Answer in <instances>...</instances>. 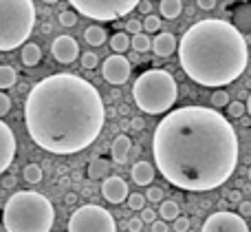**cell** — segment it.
I'll return each instance as SVG.
<instances>
[{"label": "cell", "mask_w": 251, "mask_h": 232, "mask_svg": "<svg viewBox=\"0 0 251 232\" xmlns=\"http://www.w3.org/2000/svg\"><path fill=\"white\" fill-rule=\"evenodd\" d=\"M152 7H154V4H152L150 0H139V4H137V9L141 13H146V16H150L152 13Z\"/></svg>", "instance_id": "obj_38"}, {"label": "cell", "mask_w": 251, "mask_h": 232, "mask_svg": "<svg viewBox=\"0 0 251 232\" xmlns=\"http://www.w3.org/2000/svg\"><path fill=\"white\" fill-rule=\"evenodd\" d=\"M0 232H7V230H4V226H2V224H0Z\"/></svg>", "instance_id": "obj_46"}, {"label": "cell", "mask_w": 251, "mask_h": 232, "mask_svg": "<svg viewBox=\"0 0 251 232\" xmlns=\"http://www.w3.org/2000/svg\"><path fill=\"white\" fill-rule=\"evenodd\" d=\"M9 111H11V97L4 91H0V117H4Z\"/></svg>", "instance_id": "obj_34"}, {"label": "cell", "mask_w": 251, "mask_h": 232, "mask_svg": "<svg viewBox=\"0 0 251 232\" xmlns=\"http://www.w3.org/2000/svg\"><path fill=\"white\" fill-rule=\"evenodd\" d=\"M13 155H16V137L11 128L0 119V175L11 166Z\"/></svg>", "instance_id": "obj_13"}, {"label": "cell", "mask_w": 251, "mask_h": 232, "mask_svg": "<svg viewBox=\"0 0 251 232\" xmlns=\"http://www.w3.org/2000/svg\"><path fill=\"white\" fill-rule=\"evenodd\" d=\"M128 153H130V137L128 135H117L110 146V155L117 164H126L128 162Z\"/></svg>", "instance_id": "obj_16"}, {"label": "cell", "mask_w": 251, "mask_h": 232, "mask_svg": "<svg viewBox=\"0 0 251 232\" xmlns=\"http://www.w3.org/2000/svg\"><path fill=\"white\" fill-rule=\"evenodd\" d=\"M66 230L69 232H117V224H115V217L106 208L88 203V206H79L71 215Z\"/></svg>", "instance_id": "obj_8"}, {"label": "cell", "mask_w": 251, "mask_h": 232, "mask_svg": "<svg viewBox=\"0 0 251 232\" xmlns=\"http://www.w3.org/2000/svg\"><path fill=\"white\" fill-rule=\"evenodd\" d=\"M130 47H132L137 53H146V51H150L152 49V40L148 38V35H143V33L132 35V38H130Z\"/></svg>", "instance_id": "obj_25"}, {"label": "cell", "mask_w": 251, "mask_h": 232, "mask_svg": "<svg viewBox=\"0 0 251 232\" xmlns=\"http://www.w3.org/2000/svg\"><path fill=\"white\" fill-rule=\"evenodd\" d=\"M128 195H130L128 184H126L122 177L110 175V177H106V179L101 181V197H104L108 203L119 206V203H124L126 199H128Z\"/></svg>", "instance_id": "obj_12"}, {"label": "cell", "mask_w": 251, "mask_h": 232, "mask_svg": "<svg viewBox=\"0 0 251 232\" xmlns=\"http://www.w3.org/2000/svg\"><path fill=\"white\" fill-rule=\"evenodd\" d=\"M51 53L60 64H71V62L77 60V56L82 51H79V44L75 38H71V35H57L51 44Z\"/></svg>", "instance_id": "obj_11"}, {"label": "cell", "mask_w": 251, "mask_h": 232, "mask_svg": "<svg viewBox=\"0 0 251 232\" xmlns=\"http://www.w3.org/2000/svg\"><path fill=\"white\" fill-rule=\"evenodd\" d=\"M159 29H161V18L159 16L150 13V16L143 18V31H146V33H156Z\"/></svg>", "instance_id": "obj_28"}, {"label": "cell", "mask_w": 251, "mask_h": 232, "mask_svg": "<svg viewBox=\"0 0 251 232\" xmlns=\"http://www.w3.org/2000/svg\"><path fill=\"white\" fill-rule=\"evenodd\" d=\"M97 64H100V60H97V53H91V51L82 53V66H84V69H91L93 71Z\"/></svg>", "instance_id": "obj_33"}, {"label": "cell", "mask_w": 251, "mask_h": 232, "mask_svg": "<svg viewBox=\"0 0 251 232\" xmlns=\"http://www.w3.org/2000/svg\"><path fill=\"white\" fill-rule=\"evenodd\" d=\"M35 27L33 0H0V51H13Z\"/></svg>", "instance_id": "obj_6"}, {"label": "cell", "mask_w": 251, "mask_h": 232, "mask_svg": "<svg viewBox=\"0 0 251 232\" xmlns=\"http://www.w3.org/2000/svg\"><path fill=\"white\" fill-rule=\"evenodd\" d=\"M60 25L62 27H75L77 25V13H75L73 9H64V11L60 13Z\"/></svg>", "instance_id": "obj_30"}, {"label": "cell", "mask_w": 251, "mask_h": 232, "mask_svg": "<svg viewBox=\"0 0 251 232\" xmlns=\"http://www.w3.org/2000/svg\"><path fill=\"white\" fill-rule=\"evenodd\" d=\"M170 228H168V224H165V221H159L156 219L154 224H152V232H168Z\"/></svg>", "instance_id": "obj_42"}, {"label": "cell", "mask_w": 251, "mask_h": 232, "mask_svg": "<svg viewBox=\"0 0 251 232\" xmlns=\"http://www.w3.org/2000/svg\"><path fill=\"white\" fill-rule=\"evenodd\" d=\"M212 109L214 111H218V109H227L229 106V93L227 91H223V88H218V91H214L212 93Z\"/></svg>", "instance_id": "obj_26"}, {"label": "cell", "mask_w": 251, "mask_h": 232, "mask_svg": "<svg viewBox=\"0 0 251 232\" xmlns=\"http://www.w3.org/2000/svg\"><path fill=\"white\" fill-rule=\"evenodd\" d=\"M227 199H229L231 203H240V202H243V197H240V190H231V193L227 195Z\"/></svg>", "instance_id": "obj_43"}, {"label": "cell", "mask_w": 251, "mask_h": 232, "mask_svg": "<svg viewBox=\"0 0 251 232\" xmlns=\"http://www.w3.org/2000/svg\"><path fill=\"white\" fill-rule=\"evenodd\" d=\"M16 184H18V179L13 175H4L2 177V188H13Z\"/></svg>", "instance_id": "obj_41"}, {"label": "cell", "mask_w": 251, "mask_h": 232, "mask_svg": "<svg viewBox=\"0 0 251 232\" xmlns=\"http://www.w3.org/2000/svg\"><path fill=\"white\" fill-rule=\"evenodd\" d=\"M106 29L104 27H100V25H91V27H86L84 29V40H86L91 47H101V44L106 42Z\"/></svg>", "instance_id": "obj_18"}, {"label": "cell", "mask_w": 251, "mask_h": 232, "mask_svg": "<svg viewBox=\"0 0 251 232\" xmlns=\"http://www.w3.org/2000/svg\"><path fill=\"white\" fill-rule=\"evenodd\" d=\"M176 47H178L176 38H174L172 33H168V31H161V35H156V38L152 40V51L159 58H170L176 51Z\"/></svg>", "instance_id": "obj_14"}, {"label": "cell", "mask_w": 251, "mask_h": 232, "mask_svg": "<svg viewBox=\"0 0 251 232\" xmlns=\"http://www.w3.org/2000/svg\"><path fill=\"white\" fill-rule=\"evenodd\" d=\"M22 177H25V181H29V184H40V181H42V168H40L38 164H26L25 171H22Z\"/></svg>", "instance_id": "obj_24"}, {"label": "cell", "mask_w": 251, "mask_h": 232, "mask_svg": "<svg viewBox=\"0 0 251 232\" xmlns=\"http://www.w3.org/2000/svg\"><path fill=\"white\" fill-rule=\"evenodd\" d=\"M20 58H22V64L25 66H38L40 60H42V49L35 42H26L20 51Z\"/></svg>", "instance_id": "obj_17"}, {"label": "cell", "mask_w": 251, "mask_h": 232, "mask_svg": "<svg viewBox=\"0 0 251 232\" xmlns=\"http://www.w3.org/2000/svg\"><path fill=\"white\" fill-rule=\"evenodd\" d=\"M159 11H161V16H163V18H168V20H174V18L181 16L183 2H181V0H161Z\"/></svg>", "instance_id": "obj_20"}, {"label": "cell", "mask_w": 251, "mask_h": 232, "mask_svg": "<svg viewBox=\"0 0 251 232\" xmlns=\"http://www.w3.org/2000/svg\"><path fill=\"white\" fill-rule=\"evenodd\" d=\"M141 228H143V221L141 219H130L128 221V230L130 232H141Z\"/></svg>", "instance_id": "obj_40"}, {"label": "cell", "mask_w": 251, "mask_h": 232, "mask_svg": "<svg viewBox=\"0 0 251 232\" xmlns=\"http://www.w3.org/2000/svg\"><path fill=\"white\" fill-rule=\"evenodd\" d=\"M130 62L126 60V56H117V53H113V56H108L104 62H101V78L106 80L108 84H126L130 78Z\"/></svg>", "instance_id": "obj_10"}, {"label": "cell", "mask_w": 251, "mask_h": 232, "mask_svg": "<svg viewBox=\"0 0 251 232\" xmlns=\"http://www.w3.org/2000/svg\"><path fill=\"white\" fill-rule=\"evenodd\" d=\"M196 7L203 9V11H209V9L216 7V0H196Z\"/></svg>", "instance_id": "obj_39"}, {"label": "cell", "mask_w": 251, "mask_h": 232, "mask_svg": "<svg viewBox=\"0 0 251 232\" xmlns=\"http://www.w3.org/2000/svg\"><path fill=\"white\" fill-rule=\"evenodd\" d=\"M152 155L161 177L181 190L223 186L238 166V135L212 106H181L154 128Z\"/></svg>", "instance_id": "obj_1"}, {"label": "cell", "mask_w": 251, "mask_h": 232, "mask_svg": "<svg viewBox=\"0 0 251 232\" xmlns=\"http://www.w3.org/2000/svg\"><path fill=\"white\" fill-rule=\"evenodd\" d=\"M238 215L243 217V219H247V217H251V202H240L238 203Z\"/></svg>", "instance_id": "obj_37"}, {"label": "cell", "mask_w": 251, "mask_h": 232, "mask_svg": "<svg viewBox=\"0 0 251 232\" xmlns=\"http://www.w3.org/2000/svg\"><path fill=\"white\" fill-rule=\"evenodd\" d=\"M245 106H247V113H249V117H251V95H249V100H247V104H245Z\"/></svg>", "instance_id": "obj_45"}, {"label": "cell", "mask_w": 251, "mask_h": 232, "mask_svg": "<svg viewBox=\"0 0 251 232\" xmlns=\"http://www.w3.org/2000/svg\"><path fill=\"white\" fill-rule=\"evenodd\" d=\"M108 173H110V166L106 159L101 157L91 159V164H88V177L91 179H106V177H110Z\"/></svg>", "instance_id": "obj_19"}, {"label": "cell", "mask_w": 251, "mask_h": 232, "mask_svg": "<svg viewBox=\"0 0 251 232\" xmlns=\"http://www.w3.org/2000/svg\"><path fill=\"white\" fill-rule=\"evenodd\" d=\"M143 203H146V195H141V193H130L128 195V208L130 210H143Z\"/></svg>", "instance_id": "obj_29"}, {"label": "cell", "mask_w": 251, "mask_h": 232, "mask_svg": "<svg viewBox=\"0 0 251 232\" xmlns=\"http://www.w3.org/2000/svg\"><path fill=\"white\" fill-rule=\"evenodd\" d=\"M134 104L148 115L168 113L178 97L176 80L165 69H148L134 80Z\"/></svg>", "instance_id": "obj_5"}, {"label": "cell", "mask_w": 251, "mask_h": 232, "mask_svg": "<svg viewBox=\"0 0 251 232\" xmlns=\"http://www.w3.org/2000/svg\"><path fill=\"white\" fill-rule=\"evenodd\" d=\"M161 221H176L178 219V203L172 202V199H165V202H161Z\"/></svg>", "instance_id": "obj_22"}, {"label": "cell", "mask_w": 251, "mask_h": 232, "mask_svg": "<svg viewBox=\"0 0 251 232\" xmlns=\"http://www.w3.org/2000/svg\"><path fill=\"white\" fill-rule=\"evenodd\" d=\"M132 179L137 186H150L152 179H154V166L150 162H137L132 166Z\"/></svg>", "instance_id": "obj_15"}, {"label": "cell", "mask_w": 251, "mask_h": 232, "mask_svg": "<svg viewBox=\"0 0 251 232\" xmlns=\"http://www.w3.org/2000/svg\"><path fill=\"white\" fill-rule=\"evenodd\" d=\"M174 230L176 232H187L190 230V219H187V217H178V219L174 221Z\"/></svg>", "instance_id": "obj_36"}, {"label": "cell", "mask_w": 251, "mask_h": 232, "mask_svg": "<svg viewBox=\"0 0 251 232\" xmlns=\"http://www.w3.org/2000/svg\"><path fill=\"white\" fill-rule=\"evenodd\" d=\"M139 219H141L143 221V224H154V221H156V212L154 210H152V208H143V210H141V217H139Z\"/></svg>", "instance_id": "obj_35"}, {"label": "cell", "mask_w": 251, "mask_h": 232, "mask_svg": "<svg viewBox=\"0 0 251 232\" xmlns=\"http://www.w3.org/2000/svg\"><path fill=\"white\" fill-rule=\"evenodd\" d=\"M18 82V73L13 66L0 64V88H11Z\"/></svg>", "instance_id": "obj_23"}, {"label": "cell", "mask_w": 251, "mask_h": 232, "mask_svg": "<svg viewBox=\"0 0 251 232\" xmlns=\"http://www.w3.org/2000/svg\"><path fill=\"white\" fill-rule=\"evenodd\" d=\"M227 113H229V117L234 119H243L245 113H247V106H245V102H229V106H227Z\"/></svg>", "instance_id": "obj_27"}, {"label": "cell", "mask_w": 251, "mask_h": 232, "mask_svg": "<svg viewBox=\"0 0 251 232\" xmlns=\"http://www.w3.org/2000/svg\"><path fill=\"white\" fill-rule=\"evenodd\" d=\"M110 49H113L117 56H124L130 49V38L126 35V31H117V33L110 38Z\"/></svg>", "instance_id": "obj_21"}, {"label": "cell", "mask_w": 251, "mask_h": 232, "mask_svg": "<svg viewBox=\"0 0 251 232\" xmlns=\"http://www.w3.org/2000/svg\"><path fill=\"white\" fill-rule=\"evenodd\" d=\"M139 0H71V7L77 16L93 18L100 22L126 18L130 11H134Z\"/></svg>", "instance_id": "obj_7"}, {"label": "cell", "mask_w": 251, "mask_h": 232, "mask_svg": "<svg viewBox=\"0 0 251 232\" xmlns=\"http://www.w3.org/2000/svg\"><path fill=\"white\" fill-rule=\"evenodd\" d=\"M106 109L88 80L55 73L40 80L25 102L29 137L53 155H73L88 148L104 128Z\"/></svg>", "instance_id": "obj_2"}, {"label": "cell", "mask_w": 251, "mask_h": 232, "mask_svg": "<svg viewBox=\"0 0 251 232\" xmlns=\"http://www.w3.org/2000/svg\"><path fill=\"white\" fill-rule=\"evenodd\" d=\"M201 232H249V226L238 212H214L205 219Z\"/></svg>", "instance_id": "obj_9"}, {"label": "cell", "mask_w": 251, "mask_h": 232, "mask_svg": "<svg viewBox=\"0 0 251 232\" xmlns=\"http://www.w3.org/2000/svg\"><path fill=\"white\" fill-rule=\"evenodd\" d=\"M126 33H130V35L143 33V22L139 20V18H130V20L126 22Z\"/></svg>", "instance_id": "obj_31"}, {"label": "cell", "mask_w": 251, "mask_h": 232, "mask_svg": "<svg viewBox=\"0 0 251 232\" xmlns=\"http://www.w3.org/2000/svg\"><path fill=\"white\" fill-rule=\"evenodd\" d=\"M249 179H251V168H249Z\"/></svg>", "instance_id": "obj_47"}, {"label": "cell", "mask_w": 251, "mask_h": 232, "mask_svg": "<svg viewBox=\"0 0 251 232\" xmlns=\"http://www.w3.org/2000/svg\"><path fill=\"white\" fill-rule=\"evenodd\" d=\"M163 190L161 188H156V186H150V188H148V193H146V199L148 202H152V203H161L163 202Z\"/></svg>", "instance_id": "obj_32"}, {"label": "cell", "mask_w": 251, "mask_h": 232, "mask_svg": "<svg viewBox=\"0 0 251 232\" xmlns=\"http://www.w3.org/2000/svg\"><path fill=\"white\" fill-rule=\"evenodd\" d=\"M143 126H146V122H143L141 117H134L132 119V128H134V131H143Z\"/></svg>", "instance_id": "obj_44"}, {"label": "cell", "mask_w": 251, "mask_h": 232, "mask_svg": "<svg viewBox=\"0 0 251 232\" xmlns=\"http://www.w3.org/2000/svg\"><path fill=\"white\" fill-rule=\"evenodd\" d=\"M178 62L187 78L201 87H227L247 69V40L229 20L205 18L183 33Z\"/></svg>", "instance_id": "obj_3"}, {"label": "cell", "mask_w": 251, "mask_h": 232, "mask_svg": "<svg viewBox=\"0 0 251 232\" xmlns=\"http://www.w3.org/2000/svg\"><path fill=\"white\" fill-rule=\"evenodd\" d=\"M53 221V203L33 190H20L4 203L2 226L7 232H51Z\"/></svg>", "instance_id": "obj_4"}]
</instances>
